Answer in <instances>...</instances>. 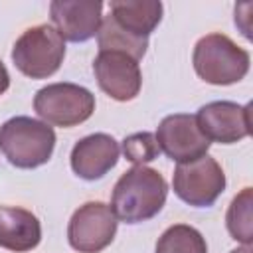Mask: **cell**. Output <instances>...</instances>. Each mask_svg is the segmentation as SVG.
<instances>
[{
	"mask_svg": "<svg viewBox=\"0 0 253 253\" xmlns=\"http://www.w3.org/2000/svg\"><path fill=\"white\" fill-rule=\"evenodd\" d=\"M168 184L164 176L148 166H132L115 184L111 210L119 221L140 223L152 219L166 204Z\"/></svg>",
	"mask_w": 253,
	"mask_h": 253,
	"instance_id": "6da1fadb",
	"label": "cell"
},
{
	"mask_svg": "<svg viewBox=\"0 0 253 253\" xmlns=\"http://www.w3.org/2000/svg\"><path fill=\"white\" fill-rule=\"evenodd\" d=\"M55 148V130L32 117H12L0 126V152L22 170L45 164Z\"/></svg>",
	"mask_w": 253,
	"mask_h": 253,
	"instance_id": "7a4b0ae2",
	"label": "cell"
},
{
	"mask_svg": "<svg viewBox=\"0 0 253 253\" xmlns=\"http://www.w3.org/2000/svg\"><path fill=\"white\" fill-rule=\"evenodd\" d=\"M192 63L200 79L211 85H231L249 71V51L239 47L225 34L213 32L200 38L194 45Z\"/></svg>",
	"mask_w": 253,
	"mask_h": 253,
	"instance_id": "3957f363",
	"label": "cell"
},
{
	"mask_svg": "<svg viewBox=\"0 0 253 253\" xmlns=\"http://www.w3.org/2000/svg\"><path fill=\"white\" fill-rule=\"evenodd\" d=\"M65 42L49 24L28 28L12 47V61L30 79H47L63 63Z\"/></svg>",
	"mask_w": 253,
	"mask_h": 253,
	"instance_id": "277c9868",
	"label": "cell"
},
{
	"mask_svg": "<svg viewBox=\"0 0 253 253\" xmlns=\"http://www.w3.org/2000/svg\"><path fill=\"white\" fill-rule=\"evenodd\" d=\"M34 111L47 125L71 128L93 115L95 95L75 83H51L36 93Z\"/></svg>",
	"mask_w": 253,
	"mask_h": 253,
	"instance_id": "5b68a950",
	"label": "cell"
},
{
	"mask_svg": "<svg viewBox=\"0 0 253 253\" xmlns=\"http://www.w3.org/2000/svg\"><path fill=\"white\" fill-rule=\"evenodd\" d=\"M174 194L194 208H210L225 190V174L215 158L202 156L178 164L172 174Z\"/></svg>",
	"mask_w": 253,
	"mask_h": 253,
	"instance_id": "8992f818",
	"label": "cell"
},
{
	"mask_svg": "<svg viewBox=\"0 0 253 253\" xmlns=\"http://www.w3.org/2000/svg\"><path fill=\"white\" fill-rule=\"evenodd\" d=\"M119 219L105 202H85L67 225V241L79 253H101L115 239Z\"/></svg>",
	"mask_w": 253,
	"mask_h": 253,
	"instance_id": "52a82bcc",
	"label": "cell"
},
{
	"mask_svg": "<svg viewBox=\"0 0 253 253\" xmlns=\"http://www.w3.org/2000/svg\"><path fill=\"white\" fill-rule=\"evenodd\" d=\"M154 138L160 152H164L170 160L178 164L206 156L211 144L202 134L196 123V115L188 113H174L164 117L156 128Z\"/></svg>",
	"mask_w": 253,
	"mask_h": 253,
	"instance_id": "ba28073f",
	"label": "cell"
},
{
	"mask_svg": "<svg viewBox=\"0 0 253 253\" xmlns=\"http://www.w3.org/2000/svg\"><path fill=\"white\" fill-rule=\"evenodd\" d=\"M196 123L210 142L233 144L251 134V105L211 101L200 107Z\"/></svg>",
	"mask_w": 253,
	"mask_h": 253,
	"instance_id": "9c48e42d",
	"label": "cell"
},
{
	"mask_svg": "<svg viewBox=\"0 0 253 253\" xmlns=\"http://www.w3.org/2000/svg\"><path fill=\"white\" fill-rule=\"evenodd\" d=\"M99 87L115 101H132L142 87L138 61L123 51H99L93 61Z\"/></svg>",
	"mask_w": 253,
	"mask_h": 253,
	"instance_id": "30bf717a",
	"label": "cell"
},
{
	"mask_svg": "<svg viewBox=\"0 0 253 253\" xmlns=\"http://www.w3.org/2000/svg\"><path fill=\"white\" fill-rule=\"evenodd\" d=\"M53 28L63 42L81 43L97 36L103 22V2L95 0H53L49 4Z\"/></svg>",
	"mask_w": 253,
	"mask_h": 253,
	"instance_id": "8fae6325",
	"label": "cell"
},
{
	"mask_svg": "<svg viewBox=\"0 0 253 253\" xmlns=\"http://www.w3.org/2000/svg\"><path fill=\"white\" fill-rule=\"evenodd\" d=\"M121 146L107 132H95L75 142L69 162L71 170L83 180H99L119 162Z\"/></svg>",
	"mask_w": 253,
	"mask_h": 253,
	"instance_id": "7c38bea8",
	"label": "cell"
},
{
	"mask_svg": "<svg viewBox=\"0 0 253 253\" xmlns=\"http://www.w3.org/2000/svg\"><path fill=\"white\" fill-rule=\"evenodd\" d=\"M42 223L26 208L0 206V247L14 253H26L40 245Z\"/></svg>",
	"mask_w": 253,
	"mask_h": 253,
	"instance_id": "4fadbf2b",
	"label": "cell"
},
{
	"mask_svg": "<svg viewBox=\"0 0 253 253\" xmlns=\"http://www.w3.org/2000/svg\"><path fill=\"white\" fill-rule=\"evenodd\" d=\"M111 18L128 34L146 38L162 20V2L158 0H113Z\"/></svg>",
	"mask_w": 253,
	"mask_h": 253,
	"instance_id": "5bb4252c",
	"label": "cell"
},
{
	"mask_svg": "<svg viewBox=\"0 0 253 253\" xmlns=\"http://www.w3.org/2000/svg\"><path fill=\"white\" fill-rule=\"evenodd\" d=\"M97 43H99V51H123L130 57H134L136 61L142 59V55L146 53L148 47V40L146 38H136L132 34H128L126 30H123L113 18L103 16L101 28L97 32Z\"/></svg>",
	"mask_w": 253,
	"mask_h": 253,
	"instance_id": "9a60e30c",
	"label": "cell"
},
{
	"mask_svg": "<svg viewBox=\"0 0 253 253\" xmlns=\"http://www.w3.org/2000/svg\"><path fill=\"white\" fill-rule=\"evenodd\" d=\"M225 225L229 235L235 241L243 245L253 243V190L251 188H243L231 200L225 213Z\"/></svg>",
	"mask_w": 253,
	"mask_h": 253,
	"instance_id": "2e32d148",
	"label": "cell"
},
{
	"mask_svg": "<svg viewBox=\"0 0 253 253\" xmlns=\"http://www.w3.org/2000/svg\"><path fill=\"white\" fill-rule=\"evenodd\" d=\"M156 253H208V245L196 227L174 223L158 237Z\"/></svg>",
	"mask_w": 253,
	"mask_h": 253,
	"instance_id": "e0dca14e",
	"label": "cell"
},
{
	"mask_svg": "<svg viewBox=\"0 0 253 253\" xmlns=\"http://www.w3.org/2000/svg\"><path fill=\"white\" fill-rule=\"evenodd\" d=\"M125 158L132 162L134 166H144L146 162H152L158 154L160 148L156 144V138L152 132H134L123 140L121 146Z\"/></svg>",
	"mask_w": 253,
	"mask_h": 253,
	"instance_id": "ac0fdd59",
	"label": "cell"
},
{
	"mask_svg": "<svg viewBox=\"0 0 253 253\" xmlns=\"http://www.w3.org/2000/svg\"><path fill=\"white\" fill-rule=\"evenodd\" d=\"M10 87V73L6 69V65L0 61V95H4Z\"/></svg>",
	"mask_w": 253,
	"mask_h": 253,
	"instance_id": "d6986e66",
	"label": "cell"
},
{
	"mask_svg": "<svg viewBox=\"0 0 253 253\" xmlns=\"http://www.w3.org/2000/svg\"><path fill=\"white\" fill-rule=\"evenodd\" d=\"M229 253H253V251H251V245H241V247H237V249H233Z\"/></svg>",
	"mask_w": 253,
	"mask_h": 253,
	"instance_id": "ffe728a7",
	"label": "cell"
}]
</instances>
